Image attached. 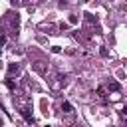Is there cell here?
<instances>
[{
    "label": "cell",
    "instance_id": "obj_1",
    "mask_svg": "<svg viewBox=\"0 0 127 127\" xmlns=\"http://www.w3.org/2000/svg\"><path fill=\"white\" fill-rule=\"evenodd\" d=\"M22 115H24V119H26L28 123H34V117L30 115V111H28V109H22Z\"/></svg>",
    "mask_w": 127,
    "mask_h": 127
},
{
    "label": "cell",
    "instance_id": "obj_2",
    "mask_svg": "<svg viewBox=\"0 0 127 127\" xmlns=\"http://www.w3.org/2000/svg\"><path fill=\"white\" fill-rule=\"evenodd\" d=\"M62 109H64L65 113H71V111H73V107H71V103H67V101H64V103H62Z\"/></svg>",
    "mask_w": 127,
    "mask_h": 127
},
{
    "label": "cell",
    "instance_id": "obj_3",
    "mask_svg": "<svg viewBox=\"0 0 127 127\" xmlns=\"http://www.w3.org/2000/svg\"><path fill=\"white\" fill-rule=\"evenodd\" d=\"M109 89H113V91H117V89H119V83H117V81H113V83H109Z\"/></svg>",
    "mask_w": 127,
    "mask_h": 127
},
{
    "label": "cell",
    "instance_id": "obj_4",
    "mask_svg": "<svg viewBox=\"0 0 127 127\" xmlns=\"http://www.w3.org/2000/svg\"><path fill=\"white\" fill-rule=\"evenodd\" d=\"M8 69H10V73H18V65H14V64H12Z\"/></svg>",
    "mask_w": 127,
    "mask_h": 127
},
{
    "label": "cell",
    "instance_id": "obj_5",
    "mask_svg": "<svg viewBox=\"0 0 127 127\" xmlns=\"http://www.w3.org/2000/svg\"><path fill=\"white\" fill-rule=\"evenodd\" d=\"M6 85H8V87H10V89H14V87H16V85H14V81H12V79H8V81H6Z\"/></svg>",
    "mask_w": 127,
    "mask_h": 127
},
{
    "label": "cell",
    "instance_id": "obj_6",
    "mask_svg": "<svg viewBox=\"0 0 127 127\" xmlns=\"http://www.w3.org/2000/svg\"><path fill=\"white\" fill-rule=\"evenodd\" d=\"M123 115H127V107H123Z\"/></svg>",
    "mask_w": 127,
    "mask_h": 127
}]
</instances>
